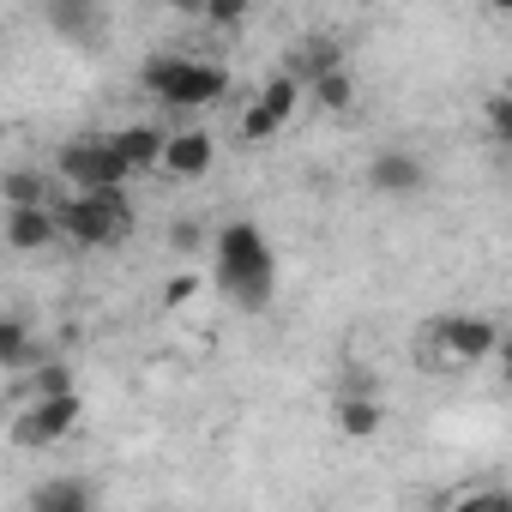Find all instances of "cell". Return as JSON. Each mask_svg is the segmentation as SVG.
Instances as JSON below:
<instances>
[{"mask_svg":"<svg viewBox=\"0 0 512 512\" xmlns=\"http://www.w3.org/2000/svg\"><path fill=\"white\" fill-rule=\"evenodd\" d=\"M211 278L217 290L241 308V314H266L272 296H278V260H272V241L260 223H223L217 241H211Z\"/></svg>","mask_w":512,"mask_h":512,"instance_id":"1","label":"cell"},{"mask_svg":"<svg viewBox=\"0 0 512 512\" xmlns=\"http://www.w3.org/2000/svg\"><path fill=\"white\" fill-rule=\"evenodd\" d=\"M145 91L169 109H211L229 97V67L223 61H199V55H157L139 67Z\"/></svg>","mask_w":512,"mask_h":512,"instance_id":"2","label":"cell"},{"mask_svg":"<svg viewBox=\"0 0 512 512\" xmlns=\"http://www.w3.org/2000/svg\"><path fill=\"white\" fill-rule=\"evenodd\" d=\"M55 211H61V235L79 247H115L133 229L127 187H73L67 199H55Z\"/></svg>","mask_w":512,"mask_h":512,"instance_id":"3","label":"cell"},{"mask_svg":"<svg viewBox=\"0 0 512 512\" xmlns=\"http://www.w3.org/2000/svg\"><path fill=\"white\" fill-rule=\"evenodd\" d=\"M55 175L67 187H127V181H139L133 163H127V151L115 145V133H79V139H67L61 157H55Z\"/></svg>","mask_w":512,"mask_h":512,"instance_id":"4","label":"cell"},{"mask_svg":"<svg viewBox=\"0 0 512 512\" xmlns=\"http://www.w3.org/2000/svg\"><path fill=\"white\" fill-rule=\"evenodd\" d=\"M428 338H434V350L446 362H488V356H500V326L488 314H440L428 326Z\"/></svg>","mask_w":512,"mask_h":512,"instance_id":"5","label":"cell"},{"mask_svg":"<svg viewBox=\"0 0 512 512\" xmlns=\"http://www.w3.org/2000/svg\"><path fill=\"white\" fill-rule=\"evenodd\" d=\"M79 416H85V398L79 392H49V398H37L13 422V446H55V440H67L79 428Z\"/></svg>","mask_w":512,"mask_h":512,"instance_id":"6","label":"cell"},{"mask_svg":"<svg viewBox=\"0 0 512 512\" xmlns=\"http://www.w3.org/2000/svg\"><path fill=\"white\" fill-rule=\"evenodd\" d=\"M368 187L386 193V199H410V193L428 187V163H422L416 151H380V157L368 163Z\"/></svg>","mask_w":512,"mask_h":512,"instance_id":"7","label":"cell"},{"mask_svg":"<svg viewBox=\"0 0 512 512\" xmlns=\"http://www.w3.org/2000/svg\"><path fill=\"white\" fill-rule=\"evenodd\" d=\"M211 163H217V145H211L205 127L169 133V151H163V175L169 181H199V175H211Z\"/></svg>","mask_w":512,"mask_h":512,"instance_id":"8","label":"cell"},{"mask_svg":"<svg viewBox=\"0 0 512 512\" xmlns=\"http://www.w3.org/2000/svg\"><path fill=\"white\" fill-rule=\"evenodd\" d=\"M43 19H49L55 37H67V43H91V37H103L109 7H103V0H43Z\"/></svg>","mask_w":512,"mask_h":512,"instance_id":"9","label":"cell"},{"mask_svg":"<svg viewBox=\"0 0 512 512\" xmlns=\"http://www.w3.org/2000/svg\"><path fill=\"white\" fill-rule=\"evenodd\" d=\"M49 241H61V211L55 205H7V247L43 253Z\"/></svg>","mask_w":512,"mask_h":512,"instance_id":"10","label":"cell"},{"mask_svg":"<svg viewBox=\"0 0 512 512\" xmlns=\"http://www.w3.org/2000/svg\"><path fill=\"white\" fill-rule=\"evenodd\" d=\"M332 67H344V43H338V37H320V31H308V37L284 55V73L302 79L308 91H314V79H326Z\"/></svg>","mask_w":512,"mask_h":512,"instance_id":"11","label":"cell"},{"mask_svg":"<svg viewBox=\"0 0 512 512\" xmlns=\"http://www.w3.org/2000/svg\"><path fill=\"white\" fill-rule=\"evenodd\" d=\"M332 422H338V434L344 440H374L380 428H386V404L374 398V392H338V404H332Z\"/></svg>","mask_w":512,"mask_h":512,"instance_id":"12","label":"cell"},{"mask_svg":"<svg viewBox=\"0 0 512 512\" xmlns=\"http://www.w3.org/2000/svg\"><path fill=\"white\" fill-rule=\"evenodd\" d=\"M91 506H97V488L79 476H49L31 488V512H91Z\"/></svg>","mask_w":512,"mask_h":512,"instance_id":"13","label":"cell"},{"mask_svg":"<svg viewBox=\"0 0 512 512\" xmlns=\"http://www.w3.org/2000/svg\"><path fill=\"white\" fill-rule=\"evenodd\" d=\"M115 145L127 151V163H133V175H163V151H169V133H157V127H121L115 133Z\"/></svg>","mask_w":512,"mask_h":512,"instance_id":"14","label":"cell"},{"mask_svg":"<svg viewBox=\"0 0 512 512\" xmlns=\"http://www.w3.org/2000/svg\"><path fill=\"white\" fill-rule=\"evenodd\" d=\"M235 133H241V145H272L278 133H284V115L266 103V97H253L247 109H241V121H235Z\"/></svg>","mask_w":512,"mask_h":512,"instance_id":"15","label":"cell"},{"mask_svg":"<svg viewBox=\"0 0 512 512\" xmlns=\"http://www.w3.org/2000/svg\"><path fill=\"white\" fill-rule=\"evenodd\" d=\"M314 103H320L326 115H344V109L356 103V79H350V67H332L326 79H314Z\"/></svg>","mask_w":512,"mask_h":512,"instance_id":"16","label":"cell"},{"mask_svg":"<svg viewBox=\"0 0 512 512\" xmlns=\"http://www.w3.org/2000/svg\"><path fill=\"white\" fill-rule=\"evenodd\" d=\"M260 97H266V103L284 115V127H290V121H296V109H302V97H308V85H302V79H290V73L278 67V73L266 79V91H260Z\"/></svg>","mask_w":512,"mask_h":512,"instance_id":"17","label":"cell"},{"mask_svg":"<svg viewBox=\"0 0 512 512\" xmlns=\"http://www.w3.org/2000/svg\"><path fill=\"white\" fill-rule=\"evenodd\" d=\"M7 205H55L49 199V175L43 169H13L7 175Z\"/></svg>","mask_w":512,"mask_h":512,"instance_id":"18","label":"cell"},{"mask_svg":"<svg viewBox=\"0 0 512 512\" xmlns=\"http://www.w3.org/2000/svg\"><path fill=\"white\" fill-rule=\"evenodd\" d=\"M25 356H31V332H25V320L19 314H7L0 320V368H25Z\"/></svg>","mask_w":512,"mask_h":512,"instance_id":"19","label":"cell"},{"mask_svg":"<svg viewBox=\"0 0 512 512\" xmlns=\"http://www.w3.org/2000/svg\"><path fill=\"white\" fill-rule=\"evenodd\" d=\"M482 121H488V133H494L500 145H512V91H494L488 109H482Z\"/></svg>","mask_w":512,"mask_h":512,"instance_id":"20","label":"cell"},{"mask_svg":"<svg viewBox=\"0 0 512 512\" xmlns=\"http://www.w3.org/2000/svg\"><path fill=\"white\" fill-rule=\"evenodd\" d=\"M247 13H253V0H211V7H205V19H211L217 31H235Z\"/></svg>","mask_w":512,"mask_h":512,"instance_id":"21","label":"cell"},{"mask_svg":"<svg viewBox=\"0 0 512 512\" xmlns=\"http://www.w3.org/2000/svg\"><path fill=\"white\" fill-rule=\"evenodd\" d=\"M31 392H37V398H49V392H73V374H67L61 362H43V368L31 374Z\"/></svg>","mask_w":512,"mask_h":512,"instance_id":"22","label":"cell"},{"mask_svg":"<svg viewBox=\"0 0 512 512\" xmlns=\"http://www.w3.org/2000/svg\"><path fill=\"white\" fill-rule=\"evenodd\" d=\"M446 506H512V494L506 488H458V494H446Z\"/></svg>","mask_w":512,"mask_h":512,"instance_id":"23","label":"cell"},{"mask_svg":"<svg viewBox=\"0 0 512 512\" xmlns=\"http://www.w3.org/2000/svg\"><path fill=\"white\" fill-rule=\"evenodd\" d=\"M169 247H175V253H199V247H205V229H199L193 217H175V229H169Z\"/></svg>","mask_w":512,"mask_h":512,"instance_id":"24","label":"cell"},{"mask_svg":"<svg viewBox=\"0 0 512 512\" xmlns=\"http://www.w3.org/2000/svg\"><path fill=\"white\" fill-rule=\"evenodd\" d=\"M193 296H199V272H175V278H169V290H163V302H169V308H181V302H193Z\"/></svg>","mask_w":512,"mask_h":512,"instance_id":"25","label":"cell"},{"mask_svg":"<svg viewBox=\"0 0 512 512\" xmlns=\"http://www.w3.org/2000/svg\"><path fill=\"white\" fill-rule=\"evenodd\" d=\"M169 7H175V13H187V19H205L211 0H169Z\"/></svg>","mask_w":512,"mask_h":512,"instance_id":"26","label":"cell"},{"mask_svg":"<svg viewBox=\"0 0 512 512\" xmlns=\"http://www.w3.org/2000/svg\"><path fill=\"white\" fill-rule=\"evenodd\" d=\"M500 374H506V386H512V338L500 344Z\"/></svg>","mask_w":512,"mask_h":512,"instance_id":"27","label":"cell"},{"mask_svg":"<svg viewBox=\"0 0 512 512\" xmlns=\"http://www.w3.org/2000/svg\"><path fill=\"white\" fill-rule=\"evenodd\" d=\"M488 7H494V13H500V19H512V0H488Z\"/></svg>","mask_w":512,"mask_h":512,"instance_id":"28","label":"cell"}]
</instances>
